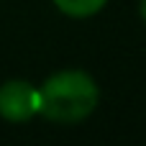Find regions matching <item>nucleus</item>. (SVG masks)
<instances>
[{
  "label": "nucleus",
  "instance_id": "obj_1",
  "mask_svg": "<svg viewBox=\"0 0 146 146\" xmlns=\"http://www.w3.org/2000/svg\"><path fill=\"white\" fill-rule=\"evenodd\" d=\"M100 90L85 69H62L38 85V115L54 123H80L95 113Z\"/></svg>",
  "mask_w": 146,
  "mask_h": 146
},
{
  "label": "nucleus",
  "instance_id": "obj_2",
  "mask_svg": "<svg viewBox=\"0 0 146 146\" xmlns=\"http://www.w3.org/2000/svg\"><path fill=\"white\" fill-rule=\"evenodd\" d=\"M38 115V87L26 80H8L0 85V118L23 123Z\"/></svg>",
  "mask_w": 146,
  "mask_h": 146
},
{
  "label": "nucleus",
  "instance_id": "obj_3",
  "mask_svg": "<svg viewBox=\"0 0 146 146\" xmlns=\"http://www.w3.org/2000/svg\"><path fill=\"white\" fill-rule=\"evenodd\" d=\"M108 0H54V5L69 18H90L105 8Z\"/></svg>",
  "mask_w": 146,
  "mask_h": 146
},
{
  "label": "nucleus",
  "instance_id": "obj_4",
  "mask_svg": "<svg viewBox=\"0 0 146 146\" xmlns=\"http://www.w3.org/2000/svg\"><path fill=\"white\" fill-rule=\"evenodd\" d=\"M139 13H141V18H144V23H146V0L139 3Z\"/></svg>",
  "mask_w": 146,
  "mask_h": 146
}]
</instances>
